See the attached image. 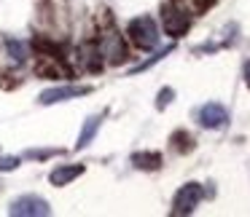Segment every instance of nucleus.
I'll return each instance as SVG.
<instances>
[{"instance_id": "f257e3e1", "label": "nucleus", "mask_w": 250, "mask_h": 217, "mask_svg": "<svg viewBox=\"0 0 250 217\" xmlns=\"http://www.w3.org/2000/svg\"><path fill=\"white\" fill-rule=\"evenodd\" d=\"M126 35H129V40L143 51L156 49V43H159V30H156V22H153L151 17L132 19L129 27H126Z\"/></svg>"}, {"instance_id": "f03ea898", "label": "nucleus", "mask_w": 250, "mask_h": 217, "mask_svg": "<svg viewBox=\"0 0 250 217\" xmlns=\"http://www.w3.org/2000/svg\"><path fill=\"white\" fill-rule=\"evenodd\" d=\"M8 215H14V217H46V215H51V206L46 199L30 193V196H19L8 206Z\"/></svg>"}, {"instance_id": "7ed1b4c3", "label": "nucleus", "mask_w": 250, "mask_h": 217, "mask_svg": "<svg viewBox=\"0 0 250 217\" xmlns=\"http://www.w3.org/2000/svg\"><path fill=\"white\" fill-rule=\"evenodd\" d=\"M202 196H205V190H202L199 182H188L183 185V188L175 193V201H172V215H188V212H194V206L202 201Z\"/></svg>"}, {"instance_id": "20e7f679", "label": "nucleus", "mask_w": 250, "mask_h": 217, "mask_svg": "<svg viewBox=\"0 0 250 217\" xmlns=\"http://www.w3.org/2000/svg\"><path fill=\"white\" fill-rule=\"evenodd\" d=\"M162 24H164V33L167 35L180 38V35H186V30H188V17H186L175 3H164L162 6Z\"/></svg>"}, {"instance_id": "39448f33", "label": "nucleus", "mask_w": 250, "mask_h": 217, "mask_svg": "<svg viewBox=\"0 0 250 217\" xmlns=\"http://www.w3.org/2000/svg\"><path fill=\"white\" fill-rule=\"evenodd\" d=\"M92 94V86H57V89H46L38 97L41 105H57L65 99H76V97H86Z\"/></svg>"}, {"instance_id": "423d86ee", "label": "nucleus", "mask_w": 250, "mask_h": 217, "mask_svg": "<svg viewBox=\"0 0 250 217\" xmlns=\"http://www.w3.org/2000/svg\"><path fill=\"white\" fill-rule=\"evenodd\" d=\"M97 46H100V54L108 56V62H113V65H119V62L126 59V49H124V43H121V38L116 33L105 35Z\"/></svg>"}, {"instance_id": "0eeeda50", "label": "nucleus", "mask_w": 250, "mask_h": 217, "mask_svg": "<svg viewBox=\"0 0 250 217\" xmlns=\"http://www.w3.org/2000/svg\"><path fill=\"white\" fill-rule=\"evenodd\" d=\"M226 118H229L226 108L218 105V102H210L199 110V124L205 126V129H221V126L226 124Z\"/></svg>"}, {"instance_id": "6e6552de", "label": "nucleus", "mask_w": 250, "mask_h": 217, "mask_svg": "<svg viewBox=\"0 0 250 217\" xmlns=\"http://www.w3.org/2000/svg\"><path fill=\"white\" fill-rule=\"evenodd\" d=\"M78 174H83L81 163H73V166H57L54 172L49 174V180H51V185H67L70 180H76Z\"/></svg>"}, {"instance_id": "1a4fd4ad", "label": "nucleus", "mask_w": 250, "mask_h": 217, "mask_svg": "<svg viewBox=\"0 0 250 217\" xmlns=\"http://www.w3.org/2000/svg\"><path fill=\"white\" fill-rule=\"evenodd\" d=\"M100 46L97 43H86L81 49V65L86 67V70H92V72H97L100 67H103V59H100Z\"/></svg>"}, {"instance_id": "9d476101", "label": "nucleus", "mask_w": 250, "mask_h": 217, "mask_svg": "<svg viewBox=\"0 0 250 217\" xmlns=\"http://www.w3.org/2000/svg\"><path fill=\"white\" fill-rule=\"evenodd\" d=\"M100 124H103V115H92V118H86V124H83V129H81V134H78V142H76L78 150H81V147H86L89 142L94 140V134H97Z\"/></svg>"}, {"instance_id": "9b49d317", "label": "nucleus", "mask_w": 250, "mask_h": 217, "mask_svg": "<svg viewBox=\"0 0 250 217\" xmlns=\"http://www.w3.org/2000/svg\"><path fill=\"white\" fill-rule=\"evenodd\" d=\"M132 163H135L137 169L153 172V169H159V163H162V156H159V153H135V156H132Z\"/></svg>"}, {"instance_id": "f8f14e48", "label": "nucleus", "mask_w": 250, "mask_h": 217, "mask_svg": "<svg viewBox=\"0 0 250 217\" xmlns=\"http://www.w3.org/2000/svg\"><path fill=\"white\" fill-rule=\"evenodd\" d=\"M6 49H8V54H11L14 62H24V59H27V54H30L27 43H22V40H14V38L6 40Z\"/></svg>"}, {"instance_id": "ddd939ff", "label": "nucleus", "mask_w": 250, "mask_h": 217, "mask_svg": "<svg viewBox=\"0 0 250 217\" xmlns=\"http://www.w3.org/2000/svg\"><path fill=\"white\" fill-rule=\"evenodd\" d=\"M172 140H175V147H178V150H191V137L188 134H183V131H175L172 134Z\"/></svg>"}, {"instance_id": "4468645a", "label": "nucleus", "mask_w": 250, "mask_h": 217, "mask_svg": "<svg viewBox=\"0 0 250 217\" xmlns=\"http://www.w3.org/2000/svg\"><path fill=\"white\" fill-rule=\"evenodd\" d=\"M172 97H175L172 89H162V91H159V99H156V108H159V110H164L169 102H172Z\"/></svg>"}, {"instance_id": "2eb2a0df", "label": "nucleus", "mask_w": 250, "mask_h": 217, "mask_svg": "<svg viewBox=\"0 0 250 217\" xmlns=\"http://www.w3.org/2000/svg\"><path fill=\"white\" fill-rule=\"evenodd\" d=\"M19 166V158L17 156H3L0 158V172H14Z\"/></svg>"}, {"instance_id": "dca6fc26", "label": "nucleus", "mask_w": 250, "mask_h": 217, "mask_svg": "<svg viewBox=\"0 0 250 217\" xmlns=\"http://www.w3.org/2000/svg\"><path fill=\"white\" fill-rule=\"evenodd\" d=\"M57 150H27V158H49L54 156Z\"/></svg>"}, {"instance_id": "f3484780", "label": "nucleus", "mask_w": 250, "mask_h": 217, "mask_svg": "<svg viewBox=\"0 0 250 217\" xmlns=\"http://www.w3.org/2000/svg\"><path fill=\"white\" fill-rule=\"evenodd\" d=\"M245 83H248V89H250V62L245 65Z\"/></svg>"}]
</instances>
